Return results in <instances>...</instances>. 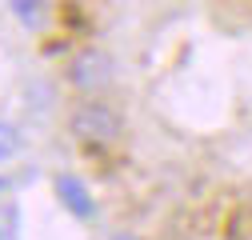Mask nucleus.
Listing matches in <instances>:
<instances>
[{"label":"nucleus","mask_w":252,"mask_h":240,"mask_svg":"<svg viewBox=\"0 0 252 240\" xmlns=\"http://www.w3.org/2000/svg\"><path fill=\"white\" fill-rule=\"evenodd\" d=\"M16 232H20V208L0 204V240H16Z\"/></svg>","instance_id":"6"},{"label":"nucleus","mask_w":252,"mask_h":240,"mask_svg":"<svg viewBox=\"0 0 252 240\" xmlns=\"http://www.w3.org/2000/svg\"><path fill=\"white\" fill-rule=\"evenodd\" d=\"M112 240H136V236H124V232H120V236H112Z\"/></svg>","instance_id":"8"},{"label":"nucleus","mask_w":252,"mask_h":240,"mask_svg":"<svg viewBox=\"0 0 252 240\" xmlns=\"http://www.w3.org/2000/svg\"><path fill=\"white\" fill-rule=\"evenodd\" d=\"M112 56L104 52V48H84V52H76V60H72V68H68V76H72V84L80 88V92H100V88H108V80H112Z\"/></svg>","instance_id":"2"},{"label":"nucleus","mask_w":252,"mask_h":240,"mask_svg":"<svg viewBox=\"0 0 252 240\" xmlns=\"http://www.w3.org/2000/svg\"><path fill=\"white\" fill-rule=\"evenodd\" d=\"M52 188H56V200L68 208V216H76V220H92V216H96V196H92V188L84 184L80 176L60 172L52 180Z\"/></svg>","instance_id":"3"},{"label":"nucleus","mask_w":252,"mask_h":240,"mask_svg":"<svg viewBox=\"0 0 252 240\" xmlns=\"http://www.w3.org/2000/svg\"><path fill=\"white\" fill-rule=\"evenodd\" d=\"M8 4V12L24 24V28H40V20H44V0H4Z\"/></svg>","instance_id":"4"},{"label":"nucleus","mask_w":252,"mask_h":240,"mask_svg":"<svg viewBox=\"0 0 252 240\" xmlns=\"http://www.w3.org/2000/svg\"><path fill=\"white\" fill-rule=\"evenodd\" d=\"M20 144H24L20 124H12V120H4V116H0V164H8V160L20 152Z\"/></svg>","instance_id":"5"},{"label":"nucleus","mask_w":252,"mask_h":240,"mask_svg":"<svg viewBox=\"0 0 252 240\" xmlns=\"http://www.w3.org/2000/svg\"><path fill=\"white\" fill-rule=\"evenodd\" d=\"M0 192H8V180H4V176H0Z\"/></svg>","instance_id":"7"},{"label":"nucleus","mask_w":252,"mask_h":240,"mask_svg":"<svg viewBox=\"0 0 252 240\" xmlns=\"http://www.w3.org/2000/svg\"><path fill=\"white\" fill-rule=\"evenodd\" d=\"M68 132H72V140H80L84 148H108V144L120 140L124 120H120V112H116L112 104L84 100V104H76L72 116H68Z\"/></svg>","instance_id":"1"}]
</instances>
